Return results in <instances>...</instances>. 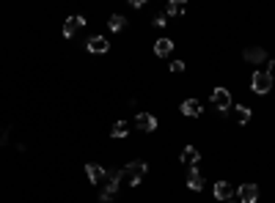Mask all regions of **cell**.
Instances as JSON below:
<instances>
[{
    "label": "cell",
    "instance_id": "obj_1",
    "mask_svg": "<svg viewBox=\"0 0 275 203\" xmlns=\"http://www.w3.org/2000/svg\"><path fill=\"white\" fill-rule=\"evenodd\" d=\"M149 173V165H146L143 159H135V162H127V165L118 171V176H121V181H130L132 187L140 184V179Z\"/></svg>",
    "mask_w": 275,
    "mask_h": 203
},
{
    "label": "cell",
    "instance_id": "obj_2",
    "mask_svg": "<svg viewBox=\"0 0 275 203\" xmlns=\"http://www.w3.org/2000/svg\"><path fill=\"white\" fill-rule=\"evenodd\" d=\"M251 88H253V93H259V96L270 93V88H272V74H270V72H264V69L253 72V77H251Z\"/></svg>",
    "mask_w": 275,
    "mask_h": 203
},
{
    "label": "cell",
    "instance_id": "obj_3",
    "mask_svg": "<svg viewBox=\"0 0 275 203\" xmlns=\"http://www.w3.org/2000/svg\"><path fill=\"white\" fill-rule=\"evenodd\" d=\"M118 187H121V176H118V171H116V173H107V179H105V187H102V195H99V200H102V203H110L113 198H116Z\"/></svg>",
    "mask_w": 275,
    "mask_h": 203
},
{
    "label": "cell",
    "instance_id": "obj_4",
    "mask_svg": "<svg viewBox=\"0 0 275 203\" xmlns=\"http://www.w3.org/2000/svg\"><path fill=\"white\" fill-rule=\"evenodd\" d=\"M231 93H229V88H215L212 91V107L215 110H220V113H226V110H231Z\"/></svg>",
    "mask_w": 275,
    "mask_h": 203
},
{
    "label": "cell",
    "instance_id": "obj_5",
    "mask_svg": "<svg viewBox=\"0 0 275 203\" xmlns=\"http://www.w3.org/2000/svg\"><path fill=\"white\" fill-rule=\"evenodd\" d=\"M237 200L239 203H256L259 200V187L256 184H239V189H237Z\"/></svg>",
    "mask_w": 275,
    "mask_h": 203
},
{
    "label": "cell",
    "instance_id": "obj_6",
    "mask_svg": "<svg viewBox=\"0 0 275 203\" xmlns=\"http://www.w3.org/2000/svg\"><path fill=\"white\" fill-rule=\"evenodd\" d=\"M85 50L94 52V55H105V52L110 50V42H107L105 36H91L88 42H85Z\"/></svg>",
    "mask_w": 275,
    "mask_h": 203
},
{
    "label": "cell",
    "instance_id": "obj_7",
    "mask_svg": "<svg viewBox=\"0 0 275 203\" xmlns=\"http://www.w3.org/2000/svg\"><path fill=\"white\" fill-rule=\"evenodd\" d=\"M212 192H215V200H220V203H229L234 198V189H231L229 181H215Z\"/></svg>",
    "mask_w": 275,
    "mask_h": 203
},
{
    "label": "cell",
    "instance_id": "obj_8",
    "mask_svg": "<svg viewBox=\"0 0 275 203\" xmlns=\"http://www.w3.org/2000/svg\"><path fill=\"white\" fill-rule=\"evenodd\" d=\"M85 176H88L91 184H102V181L107 179V171L102 165H97V162H88V165H85Z\"/></svg>",
    "mask_w": 275,
    "mask_h": 203
},
{
    "label": "cell",
    "instance_id": "obj_9",
    "mask_svg": "<svg viewBox=\"0 0 275 203\" xmlns=\"http://www.w3.org/2000/svg\"><path fill=\"white\" fill-rule=\"evenodd\" d=\"M135 124H138L140 132H154V129H157V118H154L151 113H138Z\"/></svg>",
    "mask_w": 275,
    "mask_h": 203
},
{
    "label": "cell",
    "instance_id": "obj_10",
    "mask_svg": "<svg viewBox=\"0 0 275 203\" xmlns=\"http://www.w3.org/2000/svg\"><path fill=\"white\" fill-rule=\"evenodd\" d=\"M231 118L237 121V124H248V121L253 118V110L245 105H231Z\"/></svg>",
    "mask_w": 275,
    "mask_h": 203
},
{
    "label": "cell",
    "instance_id": "obj_11",
    "mask_svg": "<svg viewBox=\"0 0 275 203\" xmlns=\"http://www.w3.org/2000/svg\"><path fill=\"white\" fill-rule=\"evenodd\" d=\"M83 25H85V17H69V19L64 22V36L72 39L80 28H83Z\"/></svg>",
    "mask_w": 275,
    "mask_h": 203
},
{
    "label": "cell",
    "instance_id": "obj_12",
    "mask_svg": "<svg viewBox=\"0 0 275 203\" xmlns=\"http://www.w3.org/2000/svg\"><path fill=\"white\" fill-rule=\"evenodd\" d=\"M179 110H182V116H187V118H196V116H201V101L198 99H185Z\"/></svg>",
    "mask_w": 275,
    "mask_h": 203
},
{
    "label": "cell",
    "instance_id": "obj_13",
    "mask_svg": "<svg viewBox=\"0 0 275 203\" xmlns=\"http://www.w3.org/2000/svg\"><path fill=\"white\" fill-rule=\"evenodd\" d=\"M171 52H173L171 39H157V42H154V55H157V58H168Z\"/></svg>",
    "mask_w": 275,
    "mask_h": 203
},
{
    "label": "cell",
    "instance_id": "obj_14",
    "mask_svg": "<svg viewBox=\"0 0 275 203\" xmlns=\"http://www.w3.org/2000/svg\"><path fill=\"white\" fill-rule=\"evenodd\" d=\"M242 58L248 60V63H264V60H267V52L261 50V47H251V50L242 52Z\"/></svg>",
    "mask_w": 275,
    "mask_h": 203
},
{
    "label": "cell",
    "instance_id": "obj_15",
    "mask_svg": "<svg viewBox=\"0 0 275 203\" xmlns=\"http://www.w3.org/2000/svg\"><path fill=\"white\" fill-rule=\"evenodd\" d=\"M187 187H190L193 192H201V189H204V176H201V171L193 167V171L187 173Z\"/></svg>",
    "mask_w": 275,
    "mask_h": 203
},
{
    "label": "cell",
    "instance_id": "obj_16",
    "mask_svg": "<svg viewBox=\"0 0 275 203\" xmlns=\"http://www.w3.org/2000/svg\"><path fill=\"white\" fill-rule=\"evenodd\" d=\"M179 159H182V165H196V162L201 159V154H198L196 146H185L182 148V157H179Z\"/></svg>",
    "mask_w": 275,
    "mask_h": 203
},
{
    "label": "cell",
    "instance_id": "obj_17",
    "mask_svg": "<svg viewBox=\"0 0 275 203\" xmlns=\"http://www.w3.org/2000/svg\"><path fill=\"white\" fill-rule=\"evenodd\" d=\"M113 138L116 140H124L127 134H130V124H127V121H116V124H113Z\"/></svg>",
    "mask_w": 275,
    "mask_h": 203
},
{
    "label": "cell",
    "instance_id": "obj_18",
    "mask_svg": "<svg viewBox=\"0 0 275 203\" xmlns=\"http://www.w3.org/2000/svg\"><path fill=\"white\" fill-rule=\"evenodd\" d=\"M165 11H168V17H182L185 11H187V6L179 3V0H171V3L165 6Z\"/></svg>",
    "mask_w": 275,
    "mask_h": 203
},
{
    "label": "cell",
    "instance_id": "obj_19",
    "mask_svg": "<svg viewBox=\"0 0 275 203\" xmlns=\"http://www.w3.org/2000/svg\"><path fill=\"white\" fill-rule=\"evenodd\" d=\"M107 28H110V30H124V28H127V17L113 14L110 19H107Z\"/></svg>",
    "mask_w": 275,
    "mask_h": 203
},
{
    "label": "cell",
    "instance_id": "obj_20",
    "mask_svg": "<svg viewBox=\"0 0 275 203\" xmlns=\"http://www.w3.org/2000/svg\"><path fill=\"white\" fill-rule=\"evenodd\" d=\"M171 72H173V74L185 72V63H182V60H173V63H171Z\"/></svg>",
    "mask_w": 275,
    "mask_h": 203
},
{
    "label": "cell",
    "instance_id": "obj_21",
    "mask_svg": "<svg viewBox=\"0 0 275 203\" xmlns=\"http://www.w3.org/2000/svg\"><path fill=\"white\" fill-rule=\"evenodd\" d=\"M154 25H157V28H165V25H168V17H154Z\"/></svg>",
    "mask_w": 275,
    "mask_h": 203
},
{
    "label": "cell",
    "instance_id": "obj_22",
    "mask_svg": "<svg viewBox=\"0 0 275 203\" xmlns=\"http://www.w3.org/2000/svg\"><path fill=\"white\" fill-rule=\"evenodd\" d=\"M229 203H239V200H229Z\"/></svg>",
    "mask_w": 275,
    "mask_h": 203
}]
</instances>
